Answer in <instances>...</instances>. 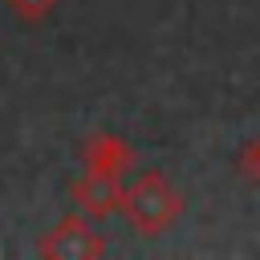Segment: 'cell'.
Returning a JSON list of instances; mask_svg holds the SVG:
<instances>
[{
	"instance_id": "1",
	"label": "cell",
	"mask_w": 260,
	"mask_h": 260,
	"mask_svg": "<svg viewBox=\"0 0 260 260\" xmlns=\"http://www.w3.org/2000/svg\"><path fill=\"white\" fill-rule=\"evenodd\" d=\"M179 211H183V199L158 171H146L130 187H122V215L142 236H158L162 228H171L179 219Z\"/></svg>"
},
{
	"instance_id": "2",
	"label": "cell",
	"mask_w": 260,
	"mask_h": 260,
	"mask_svg": "<svg viewBox=\"0 0 260 260\" xmlns=\"http://www.w3.org/2000/svg\"><path fill=\"white\" fill-rule=\"evenodd\" d=\"M106 244L102 236L89 228V215L77 211V215H65L41 244V256H57V260H89V256H102Z\"/></svg>"
},
{
	"instance_id": "3",
	"label": "cell",
	"mask_w": 260,
	"mask_h": 260,
	"mask_svg": "<svg viewBox=\"0 0 260 260\" xmlns=\"http://www.w3.org/2000/svg\"><path fill=\"white\" fill-rule=\"evenodd\" d=\"M69 195H73L77 211H85L89 219H102V215L122 211V183H118V175L81 171V179H73Z\"/></svg>"
},
{
	"instance_id": "4",
	"label": "cell",
	"mask_w": 260,
	"mask_h": 260,
	"mask_svg": "<svg viewBox=\"0 0 260 260\" xmlns=\"http://www.w3.org/2000/svg\"><path fill=\"white\" fill-rule=\"evenodd\" d=\"M81 162H85V171L122 175V171H130V167H134V150H130L118 134L98 130V134H89V138H85V146H81Z\"/></svg>"
},
{
	"instance_id": "5",
	"label": "cell",
	"mask_w": 260,
	"mask_h": 260,
	"mask_svg": "<svg viewBox=\"0 0 260 260\" xmlns=\"http://www.w3.org/2000/svg\"><path fill=\"white\" fill-rule=\"evenodd\" d=\"M236 171H240V179L260 183V134H252V138L236 150Z\"/></svg>"
},
{
	"instance_id": "6",
	"label": "cell",
	"mask_w": 260,
	"mask_h": 260,
	"mask_svg": "<svg viewBox=\"0 0 260 260\" xmlns=\"http://www.w3.org/2000/svg\"><path fill=\"white\" fill-rule=\"evenodd\" d=\"M53 4L57 0H8L12 16H20V20H45L53 12Z\"/></svg>"
}]
</instances>
